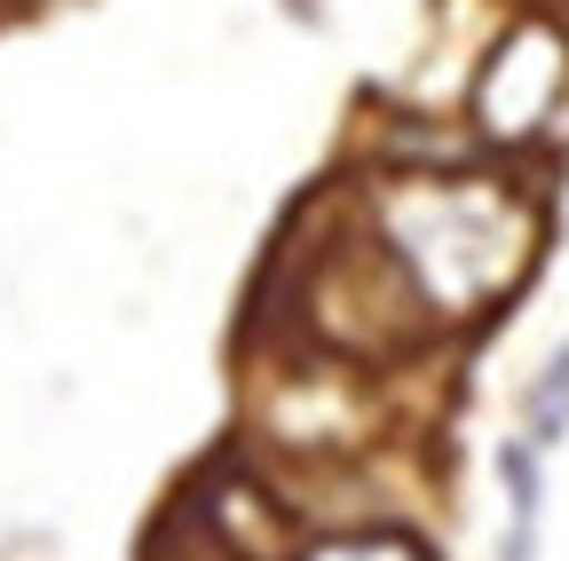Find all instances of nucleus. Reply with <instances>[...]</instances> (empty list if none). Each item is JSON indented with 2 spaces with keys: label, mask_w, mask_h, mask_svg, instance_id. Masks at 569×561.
<instances>
[{
  "label": "nucleus",
  "mask_w": 569,
  "mask_h": 561,
  "mask_svg": "<svg viewBox=\"0 0 569 561\" xmlns=\"http://www.w3.org/2000/svg\"><path fill=\"white\" fill-rule=\"evenodd\" d=\"M380 246L411 277V293L436 317H475L530 269L538 222L507 190H482L475 174H411L380 198Z\"/></svg>",
  "instance_id": "nucleus-1"
},
{
  "label": "nucleus",
  "mask_w": 569,
  "mask_h": 561,
  "mask_svg": "<svg viewBox=\"0 0 569 561\" xmlns=\"http://www.w3.org/2000/svg\"><path fill=\"white\" fill-rule=\"evenodd\" d=\"M569 96V32L546 24V17H522L515 32H498L482 72H475V96H467V119L482 143L515 151V143H538L553 127Z\"/></svg>",
  "instance_id": "nucleus-2"
},
{
  "label": "nucleus",
  "mask_w": 569,
  "mask_h": 561,
  "mask_svg": "<svg viewBox=\"0 0 569 561\" xmlns=\"http://www.w3.org/2000/svg\"><path fill=\"white\" fill-rule=\"evenodd\" d=\"M498 482H507V538H498V561H538V530H546V451L530 435H507L490 451Z\"/></svg>",
  "instance_id": "nucleus-3"
},
{
  "label": "nucleus",
  "mask_w": 569,
  "mask_h": 561,
  "mask_svg": "<svg viewBox=\"0 0 569 561\" xmlns=\"http://www.w3.org/2000/svg\"><path fill=\"white\" fill-rule=\"evenodd\" d=\"M522 435H530L538 451H553V443L569 435V340L553 348V357L538 364V380L522 388Z\"/></svg>",
  "instance_id": "nucleus-4"
},
{
  "label": "nucleus",
  "mask_w": 569,
  "mask_h": 561,
  "mask_svg": "<svg viewBox=\"0 0 569 561\" xmlns=\"http://www.w3.org/2000/svg\"><path fill=\"white\" fill-rule=\"evenodd\" d=\"M293 561H436L411 530H332V538H309Z\"/></svg>",
  "instance_id": "nucleus-5"
}]
</instances>
